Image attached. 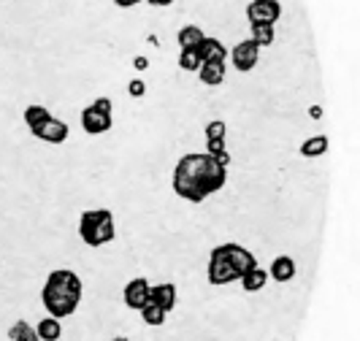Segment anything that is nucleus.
<instances>
[{
	"instance_id": "1",
	"label": "nucleus",
	"mask_w": 360,
	"mask_h": 341,
	"mask_svg": "<svg viewBox=\"0 0 360 341\" xmlns=\"http://www.w3.org/2000/svg\"><path fill=\"white\" fill-rule=\"evenodd\" d=\"M225 181H228V165L217 162L206 152H190L176 162L171 187L184 200L203 203L209 195L219 193L225 187Z\"/></svg>"
},
{
	"instance_id": "2",
	"label": "nucleus",
	"mask_w": 360,
	"mask_h": 341,
	"mask_svg": "<svg viewBox=\"0 0 360 341\" xmlns=\"http://www.w3.org/2000/svg\"><path fill=\"white\" fill-rule=\"evenodd\" d=\"M82 292H84V288H82V279L76 271L57 269L46 276L44 290H41V301H44V309L49 311V317L65 320L79 309Z\"/></svg>"
},
{
	"instance_id": "3",
	"label": "nucleus",
	"mask_w": 360,
	"mask_h": 341,
	"mask_svg": "<svg viewBox=\"0 0 360 341\" xmlns=\"http://www.w3.org/2000/svg\"><path fill=\"white\" fill-rule=\"evenodd\" d=\"M79 236L87 247H106L117 236V222L108 209H87L79 217Z\"/></svg>"
},
{
	"instance_id": "4",
	"label": "nucleus",
	"mask_w": 360,
	"mask_h": 341,
	"mask_svg": "<svg viewBox=\"0 0 360 341\" xmlns=\"http://www.w3.org/2000/svg\"><path fill=\"white\" fill-rule=\"evenodd\" d=\"M238 276H236L233 266L228 263V257H225V252H222V244L212 250L209 255V282L217 285V288H222V285H231L236 282Z\"/></svg>"
},
{
	"instance_id": "5",
	"label": "nucleus",
	"mask_w": 360,
	"mask_h": 341,
	"mask_svg": "<svg viewBox=\"0 0 360 341\" xmlns=\"http://www.w3.org/2000/svg\"><path fill=\"white\" fill-rule=\"evenodd\" d=\"M257 60H260V46L255 44L252 38H247V41H238L233 49H231V63H233L236 71L250 73L255 65H257Z\"/></svg>"
},
{
	"instance_id": "6",
	"label": "nucleus",
	"mask_w": 360,
	"mask_h": 341,
	"mask_svg": "<svg viewBox=\"0 0 360 341\" xmlns=\"http://www.w3.org/2000/svg\"><path fill=\"white\" fill-rule=\"evenodd\" d=\"M282 17V6L276 0H252L247 6V19L250 27L252 25H276V19Z\"/></svg>"
},
{
	"instance_id": "7",
	"label": "nucleus",
	"mask_w": 360,
	"mask_h": 341,
	"mask_svg": "<svg viewBox=\"0 0 360 341\" xmlns=\"http://www.w3.org/2000/svg\"><path fill=\"white\" fill-rule=\"evenodd\" d=\"M30 133L36 136L38 141H46V144H65V141H68V125H65L63 120H57V117L44 120V122L33 127Z\"/></svg>"
},
{
	"instance_id": "8",
	"label": "nucleus",
	"mask_w": 360,
	"mask_h": 341,
	"mask_svg": "<svg viewBox=\"0 0 360 341\" xmlns=\"http://www.w3.org/2000/svg\"><path fill=\"white\" fill-rule=\"evenodd\" d=\"M222 252H225L228 263L233 266V271H236V276H238V279H241L247 271H252L255 266H257V257H255L247 247H241V244H222Z\"/></svg>"
},
{
	"instance_id": "9",
	"label": "nucleus",
	"mask_w": 360,
	"mask_h": 341,
	"mask_svg": "<svg viewBox=\"0 0 360 341\" xmlns=\"http://www.w3.org/2000/svg\"><path fill=\"white\" fill-rule=\"evenodd\" d=\"M149 279L144 276H139V279H130L122 290V301H125L127 309H133V311H141L146 304H149Z\"/></svg>"
},
{
	"instance_id": "10",
	"label": "nucleus",
	"mask_w": 360,
	"mask_h": 341,
	"mask_svg": "<svg viewBox=\"0 0 360 341\" xmlns=\"http://www.w3.org/2000/svg\"><path fill=\"white\" fill-rule=\"evenodd\" d=\"M82 127H84V133H90V136L108 133V130H111V111H103V108H98V106H87L82 111Z\"/></svg>"
},
{
	"instance_id": "11",
	"label": "nucleus",
	"mask_w": 360,
	"mask_h": 341,
	"mask_svg": "<svg viewBox=\"0 0 360 341\" xmlns=\"http://www.w3.org/2000/svg\"><path fill=\"white\" fill-rule=\"evenodd\" d=\"M198 57H200V63H225L228 60V46L219 41V38H203L198 44Z\"/></svg>"
},
{
	"instance_id": "12",
	"label": "nucleus",
	"mask_w": 360,
	"mask_h": 341,
	"mask_svg": "<svg viewBox=\"0 0 360 341\" xmlns=\"http://www.w3.org/2000/svg\"><path fill=\"white\" fill-rule=\"evenodd\" d=\"M149 301L165 309V311H174V306H176V285H171V282L152 285L149 288Z\"/></svg>"
},
{
	"instance_id": "13",
	"label": "nucleus",
	"mask_w": 360,
	"mask_h": 341,
	"mask_svg": "<svg viewBox=\"0 0 360 341\" xmlns=\"http://www.w3.org/2000/svg\"><path fill=\"white\" fill-rule=\"evenodd\" d=\"M269 279H274V282H290V279H295V260L290 255L274 257L269 269Z\"/></svg>"
},
{
	"instance_id": "14",
	"label": "nucleus",
	"mask_w": 360,
	"mask_h": 341,
	"mask_svg": "<svg viewBox=\"0 0 360 341\" xmlns=\"http://www.w3.org/2000/svg\"><path fill=\"white\" fill-rule=\"evenodd\" d=\"M198 79L200 84H209V87L222 84L225 82V63H200Z\"/></svg>"
},
{
	"instance_id": "15",
	"label": "nucleus",
	"mask_w": 360,
	"mask_h": 341,
	"mask_svg": "<svg viewBox=\"0 0 360 341\" xmlns=\"http://www.w3.org/2000/svg\"><path fill=\"white\" fill-rule=\"evenodd\" d=\"M241 288H244V292H260V290L269 285V271L260 269V266H255L252 271H247L241 279Z\"/></svg>"
},
{
	"instance_id": "16",
	"label": "nucleus",
	"mask_w": 360,
	"mask_h": 341,
	"mask_svg": "<svg viewBox=\"0 0 360 341\" xmlns=\"http://www.w3.org/2000/svg\"><path fill=\"white\" fill-rule=\"evenodd\" d=\"M206 38V33L200 30L198 25H184L179 33H176V41H179V49H198V44Z\"/></svg>"
},
{
	"instance_id": "17",
	"label": "nucleus",
	"mask_w": 360,
	"mask_h": 341,
	"mask_svg": "<svg viewBox=\"0 0 360 341\" xmlns=\"http://www.w3.org/2000/svg\"><path fill=\"white\" fill-rule=\"evenodd\" d=\"M36 333L41 341H57L63 336V325H60L57 317H44V320L36 325Z\"/></svg>"
},
{
	"instance_id": "18",
	"label": "nucleus",
	"mask_w": 360,
	"mask_h": 341,
	"mask_svg": "<svg viewBox=\"0 0 360 341\" xmlns=\"http://www.w3.org/2000/svg\"><path fill=\"white\" fill-rule=\"evenodd\" d=\"M8 339L11 341H41L36 333V328L30 323H25V320H19V323H14L11 328H8Z\"/></svg>"
},
{
	"instance_id": "19",
	"label": "nucleus",
	"mask_w": 360,
	"mask_h": 341,
	"mask_svg": "<svg viewBox=\"0 0 360 341\" xmlns=\"http://www.w3.org/2000/svg\"><path fill=\"white\" fill-rule=\"evenodd\" d=\"M328 152V136H311L301 144V155L304 157H320Z\"/></svg>"
},
{
	"instance_id": "20",
	"label": "nucleus",
	"mask_w": 360,
	"mask_h": 341,
	"mask_svg": "<svg viewBox=\"0 0 360 341\" xmlns=\"http://www.w3.org/2000/svg\"><path fill=\"white\" fill-rule=\"evenodd\" d=\"M206 155H212L217 162H222V165H231V152H228V146H225V139H212V141H206Z\"/></svg>"
},
{
	"instance_id": "21",
	"label": "nucleus",
	"mask_w": 360,
	"mask_h": 341,
	"mask_svg": "<svg viewBox=\"0 0 360 341\" xmlns=\"http://www.w3.org/2000/svg\"><path fill=\"white\" fill-rule=\"evenodd\" d=\"M165 317H168V311H165V309H160L158 304H152V301L141 309V320H144L146 325H152V328H158V325L165 323Z\"/></svg>"
},
{
	"instance_id": "22",
	"label": "nucleus",
	"mask_w": 360,
	"mask_h": 341,
	"mask_svg": "<svg viewBox=\"0 0 360 341\" xmlns=\"http://www.w3.org/2000/svg\"><path fill=\"white\" fill-rule=\"evenodd\" d=\"M274 38H276L274 25H252V41L260 46V49H263V46H271Z\"/></svg>"
},
{
	"instance_id": "23",
	"label": "nucleus",
	"mask_w": 360,
	"mask_h": 341,
	"mask_svg": "<svg viewBox=\"0 0 360 341\" xmlns=\"http://www.w3.org/2000/svg\"><path fill=\"white\" fill-rule=\"evenodd\" d=\"M49 117H52V114H49V108L46 106H27L25 108V125L30 127V130H33L36 125H41L44 120H49Z\"/></svg>"
},
{
	"instance_id": "24",
	"label": "nucleus",
	"mask_w": 360,
	"mask_h": 341,
	"mask_svg": "<svg viewBox=\"0 0 360 341\" xmlns=\"http://www.w3.org/2000/svg\"><path fill=\"white\" fill-rule=\"evenodd\" d=\"M179 68H181V71H187V73H198V68H200L198 52H195V49H181Z\"/></svg>"
},
{
	"instance_id": "25",
	"label": "nucleus",
	"mask_w": 360,
	"mask_h": 341,
	"mask_svg": "<svg viewBox=\"0 0 360 341\" xmlns=\"http://www.w3.org/2000/svg\"><path fill=\"white\" fill-rule=\"evenodd\" d=\"M228 136V127L222 120H214V122H209L206 125V141H212V139H225Z\"/></svg>"
},
{
	"instance_id": "26",
	"label": "nucleus",
	"mask_w": 360,
	"mask_h": 341,
	"mask_svg": "<svg viewBox=\"0 0 360 341\" xmlns=\"http://www.w3.org/2000/svg\"><path fill=\"white\" fill-rule=\"evenodd\" d=\"M144 92H146V87L139 82V79H136V82H130V95H133V98H141Z\"/></svg>"
},
{
	"instance_id": "27",
	"label": "nucleus",
	"mask_w": 360,
	"mask_h": 341,
	"mask_svg": "<svg viewBox=\"0 0 360 341\" xmlns=\"http://www.w3.org/2000/svg\"><path fill=\"white\" fill-rule=\"evenodd\" d=\"M139 3H144V0H114V6H120V8H133Z\"/></svg>"
},
{
	"instance_id": "28",
	"label": "nucleus",
	"mask_w": 360,
	"mask_h": 341,
	"mask_svg": "<svg viewBox=\"0 0 360 341\" xmlns=\"http://www.w3.org/2000/svg\"><path fill=\"white\" fill-rule=\"evenodd\" d=\"M92 106H98V108H103V111H111V101L108 98H98Z\"/></svg>"
},
{
	"instance_id": "29",
	"label": "nucleus",
	"mask_w": 360,
	"mask_h": 341,
	"mask_svg": "<svg viewBox=\"0 0 360 341\" xmlns=\"http://www.w3.org/2000/svg\"><path fill=\"white\" fill-rule=\"evenodd\" d=\"M149 6H155V8H165V6H171V3H176V0H146Z\"/></svg>"
},
{
	"instance_id": "30",
	"label": "nucleus",
	"mask_w": 360,
	"mask_h": 341,
	"mask_svg": "<svg viewBox=\"0 0 360 341\" xmlns=\"http://www.w3.org/2000/svg\"><path fill=\"white\" fill-rule=\"evenodd\" d=\"M111 341H127L125 336H117V339H111Z\"/></svg>"
}]
</instances>
